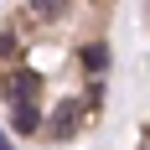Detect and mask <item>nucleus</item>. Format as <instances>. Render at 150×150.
I'll return each instance as SVG.
<instances>
[{
	"instance_id": "obj_4",
	"label": "nucleus",
	"mask_w": 150,
	"mask_h": 150,
	"mask_svg": "<svg viewBox=\"0 0 150 150\" xmlns=\"http://www.w3.org/2000/svg\"><path fill=\"white\" fill-rule=\"evenodd\" d=\"M31 11H36V16H62L67 0H31Z\"/></svg>"
},
{
	"instance_id": "obj_1",
	"label": "nucleus",
	"mask_w": 150,
	"mask_h": 150,
	"mask_svg": "<svg viewBox=\"0 0 150 150\" xmlns=\"http://www.w3.org/2000/svg\"><path fill=\"white\" fill-rule=\"evenodd\" d=\"M5 98H11L16 109H36V98H42V78L26 73V67L11 73V78H5Z\"/></svg>"
},
{
	"instance_id": "obj_3",
	"label": "nucleus",
	"mask_w": 150,
	"mask_h": 150,
	"mask_svg": "<svg viewBox=\"0 0 150 150\" xmlns=\"http://www.w3.org/2000/svg\"><path fill=\"white\" fill-rule=\"evenodd\" d=\"M83 67H88V73H104V67H109V47H104V42L83 47Z\"/></svg>"
},
{
	"instance_id": "obj_2",
	"label": "nucleus",
	"mask_w": 150,
	"mask_h": 150,
	"mask_svg": "<svg viewBox=\"0 0 150 150\" xmlns=\"http://www.w3.org/2000/svg\"><path fill=\"white\" fill-rule=\"evenodd\" d=\"M83 114H88V104H83V98H67V104H57V109H52V119H47L52 140H67V135H78Z\"/></svg>"
}]
</instances>
